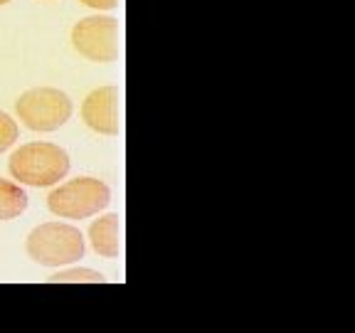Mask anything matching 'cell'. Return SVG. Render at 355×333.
Instances as JSON below:
<instances>
[{"label":"cell","instance_id":"cell-1","mask_svg":"<svg viewBox=\"0 0 355 333\" xmlns=\"http://www.w3.org/2000/svg\"><path fill=\"white\" fill-rule=\"evenodd\" d=\"M69 153L50 141H30L10 153L8 171L15 183L28 188H52L69 176Z\"/></svg>","mask_w":355,"mask_h":333},{"label":"cell","instance_id":"cell-2","mask_svg":"<svg viewBox=\"0 0 355 333\" xmlns=\"http://www.w3.org/2000/svg\"><path fill=\"white\" fill-rule=\"evenodd\" d=\"M25 252L40 266L60 269V266L77 264L82 259L87 252V239L82 230L72 222L50 220L33 228V232L25 239Z\"/></svg>","mask_w":355,"mask_h":333},{"label":"cell","instance_id":"cell-3","mask_svg":"<svg viewBox=\"0 0 355 333\" xmlns=\"http://www.w3.org/2000/svg\"><path fill=\"white\" fill-rule=\"evenodd\" d=\"M111 203V190L94 176H79L52 185L47 195V210L60 220H92Z\"/></svg>","mask_w":355,"mask_h":333},{"label":"cell","instance_id":"cell-4","mask_svg":"<svg viewBox=\"0 0 355 333\" xmlns=\"http://www.w3.org/2000/svg\"><path fill=\"white\" fill-rule=\"evenodd\" d=\"M74 104L67 92L57 87H33L22 92L15 101V117L30 131H60L72 119Z\"/></svg>","mask_w":355,"mask_h":333},{"label":"cell","instance_id":"cell-5","mask_svg":"<svg viewBox=\"0 0 355 333\" xmlns=\"http://www.w3.org/2000/svg\"><path fill=\"white\" fill-rule=\"evenodd\" d=\"M72 47L89 62H96V65H109L119 57V20L104 12H96V15L82 17V20L74 22L72 33Z\"/></svg>","mask_w":355,"mask_h":333},{"label":"cell","instance_id":"cell-6","mask_svg":"<svg viewBox=\"0 0 355 333\" xmlns=\"http://www.w3.org/2000/svg\"><path fill=\"white\" fill-rule=\"evenodd\" d=\"M82 121L101 136H116L123 128V94L119 87H99L82 101Z\"/></svg>","mask_w":355,"mask_h":333},{"label":"cell","instance_id":"cell-7","mask_svg":"<svg viewBox=\"0 0 355 333\" xmlns=\"http://www.w3.org/2000/svg\"><path fill=\"white\" fill-rule=\"evenodd\" d=\"M89 247L104 259H116L123 252V217L116 212L96 215L87 230Z\"/></svg>","mask_w":355,"mask_h":333},{"label":"cell","instance_id":"cell-8","mask_svg":"<svg viewBox=\"0 0 355 333\" xmlns=\"http://www.w3.org/2000/svg\"><path fill=\"white\" fill-rule=\"evenodd\" d=\"M28 210V193L20 183L0 178V222L15 220Z\"/></svg>","mask_w":355,"mask_h":333},{"label":"cell","instance_id":"cell-9","mask_svg":"<svg viewBox=\"0 0 355 333\" xmlns=\"http://www.w3.org/2000/svg\"><path fill=\"white\" fill-rule=\"evenodd\" d=\"M50 284H101L104 282V274L94 272V269H87V266H60L50 279Z\"/></svg>","mask_w":355,"mask_h":333},{"label":"cell","instance_id":"cell-10","mask_svg":"<svg viewBox=\"0 0 355 333\" xmlns=\"http://www.w3.org/2000/svg\"><path fill=\"white\" fill-rule=\"evenodd\" d=\"M20 139V126L8 111H0V153L10 151Z\"/></svg>","mask_w":355,"mask_h":333},{"label":"cell","instance_id":"cell-11","mask_svg":"<svg viewBox=\"0 0 355 333\" xmlns=\"http://www.w3.org/2000/svg\"><path fill=\"white\" fill-rule=\"evenodd\" d=\"M79 3L94 12H109L114 8H119V0H79Z\"/></svg>","mask_w":355,"mask_h":333},{"label":"cell","instance_id":"cell-12","mask_svg":"<svg viewBox=\"0 0 355 333\" xmlns=\"http://www.w3.org/2000/svg\"><path fill=\"white\" fill-rule=\"evenodd\" d=\"M8 3H12V0H0V8H3V6H8Z\"/></svg>","mask_w":355,"mask_h":333},{"label":"cell","instance_id":"cell-13","mask_svg":"<svg viewBox=\"0 0 355 333\" xmlns=\"http://www.w3.org/2000/svg\"><path fill=\"white\" fill-rule=\"evenodd\" d=\"M40 3H52V0H40Z\"/></svg>","mask_w":355,"mask_h":333}]
</instances>
